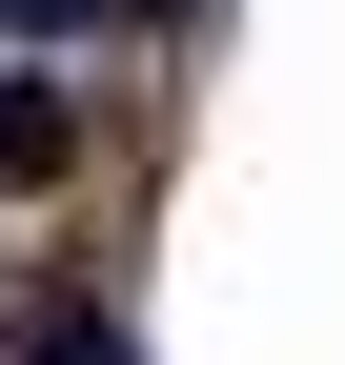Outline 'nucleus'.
<instances>
[{"instance_id": "obj_1", "label": "nucleus", "mask_w": 345, "mask_h": 365, "mask_svg": "<svg viewBox=\"0 0 345 365\" xmlns=\"http://www.w3.org/2000/svg\"><path fill=\"white\" fill-rule=\"evenodd\" d=\"M81 163V122H61V81H0V182H61Z\"/></svg>"}, {"instance_id": "obj_2", "label": "nucleus", "mask_w": 345, "mask_h": 365, "mask_svg": "<svg viewBox=\"0 0 345 365\" xmlns=\"http://www.w3.org/2000/svg\"><path fill=\"white\" fill-rule=\"evenodd\" d=\"M21 365H143V345H122L102 304H41V325H21Z\"/></svg>"}, {"instance_id": "obj_3", "label": "nucleus", "mask_w": 345, "mask_h": 365, "mask_svg": "<svg viewBox=\"0 0 345 365\" xmlns=\"http://www.w3.org/2000/svg\"><path fill=\"white\" fill-rule=\"evenodd\" d=\"M21 21H122V0H21Z\"/></svg>"}, {"instance_id": "obj_4", "label": "nucleus", "mask_w": 345, "mask_h": 365, "mask_svg": "<svg viewBox=\"0 0 345 365\" xmlns=\"http://www.w3.org/2000/svg\"><path fill=\"white\" fill-rule=\"evenodd\" d=\"M163 21H183V0H163Z\"/></svg>"}]
</instances>
